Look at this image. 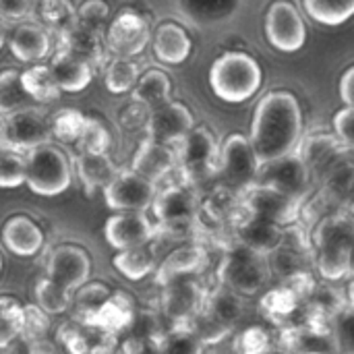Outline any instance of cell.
I'll list each match as a JSON object with an SVG mask.
<instances>
[{"mask_svg": "<svg viewBox=\"0 0 354 354\" xmlns=\"http://www.w3.org/2000/svg\"><path fill=\"white\" fill-rule=\"evenodd\" d=\"M303 135V112L288 91H274L257 104L249 141L261 164L297 151Z\"/></svg>", "mask_w": 354, "mask_h": 354, "instance_id": "1", "label": "cell"}, {"mask_svg": "<svg viewBox=\"0 0 354 354\" xmlns=\"http://www.w3.org/2000/svg\"><path fill=\"white\" fill-rule=\"evenodd\" d=\"M272 272L268 266V257L232 243L218 266V284L241 295L243 299L257 297L261 295L270 282H272Z\"/></svg>", "mask_w": 354, "mask_h": 354, "instance_id": "2", "label": "cell"}, {"mask_svg": "<svg viewBox=\"0 0 354 354\" xmlns=\"http://www.w3.org/2000/svg\"><path fill=\"white\" fill-rule=\"evenodd\" d=\"M151 212L156 218L158 236H187L199 224L201 197L193 187L180 180L158 191Z\"/></svg>", "mask_w": 354, "mask_h": 354, "instance_id": "3", "label": "cell"}, {"mask_svg": "<svg viewBox=\"0 0 354 354\" xmlns=\"http://www.w3.org/2000/svg\"><path fill=\"white\" fill-rule=\"evenodd\" d=\"M209 83L218 97L230 104L247 102L261 85L259 64L243 52H228L209 71Z\"/></svg>", "mask_w": 354, "mask_h": 354, "instance_id": "4", "label": "cell"}, {"mask_svg": "<svg viewBox=\"0 0 354 354\" xmlns=\"http://www.w3.org/2000/svg\"><path fill=\"white\" fill-rule=\"evenodd\" d=\"M178 172L180 180L193 187L197 193L207 183L216 180V168L220 158V145L209 129H193L178 145Z\"/></svg>", "mask_w": 354, "mask_h": 354, "instance_id": "5", "label": "cell"}, {"mask_svg": "<svg viewBox=\"0 0 354 354\" xmlns=\"http://www.w3.org/2000/svg\"><path fill=\"white\" fill-rule=\"evenodd\" d=\"M261 162L245 135H230L220 145L216 168V185H222L239 195H245L257 185Z\"/></svg>", "mask_w": 354, "mask_h": 354, "instance_id": "6", "label": "cell"}, {"mask_svg": "<svg viewBox=\"0 0 354 354\" xmlns=\"http://www.w3.org/2000/svg\"><path fill=\"white\" fill-rule=\"evenodd\" d=\"M73 170L68 156L46 143L27 153V176L25 185L41 197H54L71 187Z\"/></svg>", "mask_w": 354, "mask_h": 354, "instance_id": "7", "label": "cell"}, {"mask_svg": "<svg viewBox=\"0 0 354 354\" xmlns=\"http://www.w3.org/2000/svg\"><path fill=\"white\" fill-rule=\"evenodd\" d=\"M311 183H313V176L297 151L282 156L278 160H272L268 164H261L259 178H257V185L270 187L299 203L307 199Z\"/></svg>", "mask_w": 354, "mask_h": 354, "instance_id": "8", "label": "cell"}, {"mask_svg": "<svg viewBox=\"0 0 354 354\" xmlns=\"http://www.w3.org/2000/svg\"><path fill=\"white\" fill-rule=\"evenodd\" d=\"M209 292L197 278H183L168 282L162 292V309L164 315L174 322L178 328L189 330V326L201 315L205 309Z\"/></svg>", "mask_w": 354, "mask_h": 354, "instance_id": "9", "label": "cell"}, {"mask_svg": "<svg viewBox=\"0 0 354 354\" xmlns=\"http://www.w3.org/2000/svg\"><path fill=\"white\" fill-rule=\"evenodd\" d=\"M158 195V185L143 178L135 170H120L116 178L104 189L106 205L114 212L147 214Z\"/></svg>", "mask_w": 354, "mask_h": 354, "instance_id": "10", "label": "cell"}, {"mask_svg": "<svg viewBox=\"0 0 354 354\" xmlns=\"http://www.w3.org/2000/svg\"><path fill=\"white\" fill-rule=\"evenodd\" d=\"M104 236L116 251H127L143 245H151L158 239V226L147 214L120 212L106 220Z\"/></svg>", "mask_w": 354, "mask_h": 354, "instance_id": "11", "label": "cell"}, {"mask_svg": "<svg viewBox=\"0 0 354 354\" xmlns=\"http://www.w3.org/2000/svg\"><path fill=\"white\" fill-rule=\"evenodd\" d=\"M301 205L303 203H299V201H295V199H290V197H286V195H282L270 187H263V185H255L253 189H249L243 195L245 214L274 222V224L284 226V228H290L297 222Z\"/></svg>", "mask_w": 354, "mask_h": 354, "instance_id": "12", "label": "cell"}, {"mask_svg": "<svg viewBox=\"0 0 354 354\" xmlns=\"http://www.w3.org/2000/svg\"><path fill=\"white\" fill-rule=\"evenodd\" d=\"M266 31L270 44L282 52H297L305 46L307 39V27L301 12L286 0L272 4L266 19Z\"/></svg>", "mask_w": 354, "mask_h": 354, "instance_id": "13", "label": "cell"}, {"mask_svg": "<svg viewBox=\"0 0 354 354\" xmlns=\"http://www.w3.org/2000/svg\"><path fill=\"white\" fill-rule=\"evenodd\" d=\"M106 48L118 58H131L149 44V23L135 10H122L106 29Z\"/></svg>", "mask_w": 354, "mask_h": 354, "instance_id": "14", "label": "cell"}, {"mask_svg": "<svg viewBox=\"0 0 354 354\" xmlns=\"http://www.w3.org/2000/svg\"><path fill=\"white\" fill-rule=\"evenodd\" d=\"M91 272L89 255L75 245H60L52 251L48 266H46V278L75 295L81 286L87 284Z\"/></svg>", "mask_w": 354, "mask_h": 354, "instance_id": "15", "label": "cell"}, {"mask_svg": "<svg viewBox=\"0 0 354 354\" xmlns=\"http://www.w3.org/2000/svg\"><path fill=\"white\" fill-rule=\"evenodd\" d=\"M193 131V114L185 104L168 102L147 114L145 133L147 139L176 147Z\"/></svg>", "mask_w": 354, "mask_h": 354, "instance_id": "16", "label": "cell"}, {"mask_svg": "<svg viewBox=\"0 0 354 354\" xmlns=\"http://www.w3.org/2000/svg\"><path fill=\"white\" fill-rule=\"evenodd\" d=\"M6 133V145L17 151H31L35 147H41L52 137V124L37 108H27L21 112H15L6 116L4 122Z\"/></svg>", "mask_w": 354, "mask_h": 354, "instance_id": "17", "label": "cell"}, {"mask_svg": "<svg viewBox=\"0 0 354 354\" xmlns=\"http://www.w3.org/2000/svg\"><path fill=\"white\" fill-rule=\"evenodd\" d=\"M297 153L307 164L313 180H317V183L332 168H336L342 160H346L351 156V151L340 143V139L336 135H328V133H317V135H309V137L301 139Z\"/></svg>", "mask_w": 354, "mask_h": 354, "instance_id": "18", "label": "cell"}, {"mask_svg": "<svg viewBox=\"0 0 354 354\" xmlns=\"http://www.w3.org/2000/svg\"><path fill=\"white\" fill-rule=\"evenodd\" d=\"M286 230L284 226H278L274 222H268V220H261V218H255V216H249L243 214L239 216V220L234 222V243L268 257L272 251H276L284 239H286Z\"/></svg>", "mask_w": 354, "mask_h": 354, "instance_id": "19", "label": "cell"}, {"mask_svg": "<svg viewBox=\"0 0 354 354\" xmlns=\"http://www.w3.org/2000/svg\"><path fill=\"white\" fill-rule=\"evenodd\" d=\"M268 266H270L272 278H278L282 284L303 280L311 276L309 272V268H313L311 249H305L303 243L292 241L290 230H286L284 243L268 255Z\"/></svg>", "mask_w": 354, "mask_h": 354, "instance_id": "20", "label": "cell"}, {"mask_svg": "<svg viewBox=\"0 0 354 354\" xmlns=\"http://www.w3.org/2000/svg\"><path fill=\"white\" fill-rule=\"evenodd\" d=\"M207 268V251L199 243H187L172 249L158 266L156 276L162 286L183 278H195Z\"/></svg>", "mask_w": 354, "mask_h": 354, "instance_id": "21", "label": "cell"}, {"mask_svg": "<svg viewBox=\"0 0 354 354\" xmlns=\"http://www.w3.org/2000/svg\"><path fill=\"white\" fill-rule=\"evenodd\" d=\"M176 168H178L176 147L164 145V143H158L151 139H145L139 145V149L133 158V166H131V170H135L137 174H141L143 178H147L156 185Z\"/></svg>", "mask_w": 354, "mask_h": 354, "instance_id": "22", "label": "cell"}, {"mask_svg": "<svg viewBox=\"0 0 354 354\" xmlns=\"http://www.w3.org/2000/svg\"><path fill=\"white\" fill-rule=\"evenodd\" d=\"M2 243L17 257H33L44 247V232L31 218L12 216L2 228Z\"/></svg>", "mask_w": 354, "mask_h": 354, "instance_id": "23", "label": "cell"}, {"mask_svg": "<svg viewBox=\"0 0 354 354\" xmlns=\"http://www.w3.org/2000/svg\"><path fill=\"white\" fill-rule=\"evenodd\" d=\"M104 39L102 33L77 23L75 27L58 33V50L68 52L81 60H85L91 66H97L104 62Z\"/></svg>", "mask_w": 354, "mask_h": 354, "instance_id": "24", "label": "cell"}, {"mask_svg": "<svg viewBox=\"0 0 354 354\" xmlns=\"http://www.w3.org/2000/svg\"><path fill=\"white\" fill-rule=\"evenodd\" d=\"M10 52L23 60V62H37L46 58L52 50V39L48 35V29H44L37 23H23L19 25L10 39H8Z\"/></svg>", "mask_w": 354, "mask_h": 354, "instance_id": "25", "label": "cell"}, {"mask_svg": "<svg viewBox=\"0 0 354 354\" xmlns=\"http://www.w3.org/2000/svg\"><path fill=\"white\" fill-rule=\"evenodd\" d=\"M50 71L62 91H81L89 85L93 77V66L87 64L85 60L58 50L52 58Z\"/></svg>", "mask_w": 354, "mask_h": 354, "instance_id": "26", "label": "cell"}, {"mask_svg": "<svg viewBox=\"0 0 354 354\" xmlns=\"http://www.w3.org/2000/svg\"><path fill=\"white\" fill-rule=\"evenodd\" d=\"M75 170L87 193L95 189H106L120 172L108 153H79L75 160Z\"/></svg>", "mask_w": 354, "mask_h": 354, "instance_id": "27", "label": "cell"}, {"mask_svg": "<svg viewBox=\"0 0 354 354\" xmlns=\"http://www.w3.org/2000/svg\"><path fill=\"white\" fill-rule=\"evenodd\" d=\"M112 263L118 270V274L131 282L145 280L147 276L156 274V270L160 266L153 243L135 247V249H127V251H118V255H114Z\"/></svg>", "mask_w": 354, "mask_h": 354, "instance_id": "28", "label": "cell"}, {"mask_svg": "<svg viewBox=\"0 0 354 354\" xmlns=\"http://www.w3.org/2000/svg\"><path fill=\"white\" fill-rule=\"evenodd\" d=\"M214 322H218L222 328L232 330L245 315V299L224 286L218 284L214 292H209L205 309H203Z\"/></svg>", "mask_w": 354, "mask_h": 354, "instance_id": "29", "label": "cell"}, {"mask_svg": "<svg viewBox=\"0 0 354 354\" xmlns=\"http://www.w3.org/2000/svg\"><path fill=\"white\" fill-rule=\"evenodd\" d=\"M153 52H156L158 60H162L166 64H180L189 58L191 39L183 27H178L174 23H166L156 33Z\"/></svg>", "mask_w": 354, "mask_h": 354, "instance_id": "30", "label": "cell"}, {"mask_svg": "<svg viewBox=\"0 0 354 354\" xmlns=\"http://www.w3.org/2000/svg\"><path fill=\"white\" fill-rule=\"evenodd\" d=\"M133 319H135L133 301L122 292H114L97 311V315L93 319V328L102 330L104 334H116V332H122L124 328H129L133 324Z\"/></svg>", "mask_w": 354, "mask_h": 354, "instance_id": "31", "label": "cell"}, {"mask_svg": "<svg viewBox=\"0 0 354 354\" xmlns=\"http://www.w3.org/2000/svg\"><path fill=\"white\" fill-rule=\"evenodd\" d=\"M31 15L44 29L56 33H62L79 23L77 10L71 0H33Z\"/></svg>", "mask_w": 354, "mask_h": 354, "instance_id": "32", "label": "cell"}, {"mask_svg": "<svg viewBox=\"0 0 354 354\" xmlns=\"http://www.w3.org/2000/svg\"><path fill=\"white\" fill-rule=\"evenodd\" d=\"M170 93H172V85L166 73L153 68L147 71L135 85L133 89V102L147 108L149 112L168 104L170 102Z\"/></svg>", "mask_w": 354, "mask_h": 354, "instance_id": "33", "label": "cell"}, {"mask_svg": "<svg viewBox=\"0 0 354 354\" xmlns=\"http://www.w3.org/2000/svg\"><path fill=\"white\" fill-rule=\"evenodd\" d=\"M33 97L25 91L21 73L15 68H6L0 73V114L10 116L15 112L33 108Z\"/></svg>", "mask_w": 354, "mask_h": 354, "instance_id": "34", "label": "cell"}, {"mask_svg": "<svg viewBox=\"0 0 354 354\" xmlns=\"http://www.w3.org/2000/svg\"><path fill=\"white\" fill-rule=\"evenodd\" d=\"M110 288L102 282L95 284H85L81 286L75 297H73V313L75 319L83 326H93V319L97 315V311L102 309V305L110 299Z\"/></svg>", "mask_w": 354, "mask_h": 354, "instance_id": "35", "label": "cell"}, {"mask_svg": "<svg viewBox=\"0 0 354 354\" xmlns=\"http://www.w3.org/2000/svg\"><path fill=\"white\" fill-rule=\"evenodd\" d=\"M21 79H23L25 91L33 97V102H41V104L54 102V100H58V95L62 91L58 87L50 66H44V64L27 68L25 73H21Z\"/></svg>", "mask_w": 354, "mask_h": 354, "instance_id": "36", "label": "cell"}, {"mask_svg": "<svg viewBox=\"0 0 354 354\" xmlns=\"http://www.w3.org/2000/svg\"><path fill=\"white\" fill-rule=\"evenodd\" d=\"M25 307L12 297H0V348H8L23 332Z\"/></svg>", "mask_w": 354, "mask_h": 354, "instance_id": "37", "label": "cell"}, {"mask_svg": "<svg viewBox=\"0 0 354 354\" xmlns=\"http://www.w3.org/2000/svg\"><path fill=\"white\" fill-rule=\"evenodd\" d=\"M35 301H37V307L46 311L48 315H60L71 309L73 295L64 290L62 286H58L56 282H52L50 278H41L35 284Z\"/></svg>", "mask_w": 354, "mask_h": 354, "instance_id": "38", "label": "cell"}, {"mask_svg": "<svg viewBox=\"0 0 354 354\" xmlns=\"http://www.w3.org/2000/svg\"><path fill=\"white\" fill-rule=\"evenodd\" d=\"M303 297L297 288L282 284L276 286L274 290H268L263 297V311L268 313L270 319H284L290 313H295L301 305Z\"/></svg>", "mask_w": 354, "mask_h": 354, "instance_id": "39", "label": "cell"}, {"mask_svg": "<svg viewBox=\"0 0 354 354\" xmlns=\"http://www.w3.org/2000/svg\"><path fill=\"white\" fill-rule=\"evenodd\" d=\"M305 8L324 25H342L354 15V0H305Z\"/></svg>", "mask_w": 354, "mask_h": 354, "instance_id": "40", "label": "cell"}, {"mask_svg": "<svg viewBox=\"0 0 354 354\" xmlns=\"http://www.w3.org/2000/svg\"><path fill=\"white\" fill-rule=\"evenodd\" d=\"M27 176V156L12 147L0 149V189H17L25 185Z\"/></svg>", "mask_w": 354, "mask_h": 354, "instance_id": "41", "label": "cell"}, {"mask_svg": "<svg viewBox=\"0 0 354 354\" xmlns=\"http://www.w3.org/2000/svg\"><path fill=\"white\" fill-rule=\"evenodd\" d=\"M139 81V66L131 58H114L106 68V87L112 93H124Z\"/></svg>", "mask_w": 354, "mask_h": 354, "instance_id": "42", "label": "cell"}, {"mask_svg": "<svg viewBox=\"0 0 354 354\" xmlns=\"http://www.w3.org/2000/svg\"><path fill=\"white\" fill-rule=\"evenodd\" d=\"M85 120H87V116H83L79 110L62 108L50 120L52 135L56 139L64 141V143H77V139H79V135H81V131L85 127Z\"/></svg>", "mask_w": 354, "mask_h": 354, "instance_id": "43", "label": "cell"}, {"mask_svg": "<svg viewBox=\"0 0 354 354\" xmlns=\"http://www.w3.org/2000/svg\"><path fill=\"white\" fill-rule=\"evenodd\" d=\"M77 145H79L81 153H106L110 147V133L100 120L87 118L85 127L77 139Z\"/></svg>", "mask_w": 354, "mask_h": 354, "instance_id": "44", "label": "cell"}, {"mask_svg": "<svg viewBox=\"0 0 354 354\" xmlns=\"http://www.w3.org/2000/svg\"><path fill=\"white\" fill-rule=\"evenodd\" d=\"M338 354H354V309L346 307L332 324Z\"/></svg>", "mask_w": 354, "mask_h": 354, "instance_id": "45", "label": "cell"}, {"mask_svg": "<svg viewBox=\"0 0 354 354\" xmlns=\"http://www.w3.org/2000/svg\"><path fill=\"white\" fill-rule=\"evenodd\" d=\"M48 328H50V319L46 311H41L37 305L25 307V322H23V332H21L23 338H27L29 342L46 338Z\"/></svg>", "mask_w": 354, "mask_h": 354, "instance_id": "46", "label": "cell"}, {"mask_svg": "<svg viewBox=\"0 0 354 354\" xmlns=\"http://www.w3.org/2000/svg\"><path fill=\"white\" fill-rule=\"evenodd\" d=\"M108 15H110V8L104 0H85L79 10H77V17H79V23L85 25V27H91L95 31L102 33L106 21H108Z\"/></svg>", "mask_w": 354, "mask_h": 354, "instance_id": "47", "label": "cell"}, {"mask_svg": "<svg viewBox=\"0 0 354 354\" xmlns=\"http://www.w3.org/2000/svg\"><path fill=\"white\" fill-rule=\"evenodd\" d=\"M270 348L268 334L261 328H249L236 338V351L241 354H266Z\"/></svg>", "mask_w": 354, "mask_h": 354, "instance_id": "48", "label": "cell"}, {"mask_svg": "<svg viewBox=\"0 0 354 354\" xmlns=\"http://www.w3.org/2000/svg\"><path fill=\"white\" fill-rule=\"evenodd\" d=\"M334 135L354 158V110L344 108L334 116Z\"/></svg>", "mask_w": 354, "mask_h": 354, "instance_id": "49", "label": "cell"}, {"mask_svg": "<svg viewBox=\"0 0 354 354\" xmlns=\"http://www.w3.org/2000/svg\"><path fill=\"white\" fill-rule=\"evenodd\" d=\"M33 12V0H0V17L6 23L23 21Z\"/></svg>", "mask_w": 354, "mask_h": 354, "instance_id": "50", "label": "cell"}, {"mask_svg": "<svg viewBox=\"0 0 354 354\" xmlns=\"http://www.w3.org/2000/svg\"><path fill=\"white\" fill-rule=\"evenodd\" d=\"M58 338L71 354H87V351H89L85 338L81 336V332L75 326H66V328L62 326L60 332H58Z\"/></svg>", "mask_w": 354, "mask_h": 354, "instance_id": "51", "label": "cell"}, {"mask_svg": "<svg viewBox=\"0 0 354 354\" xmlns=\"http://www.w3.org/2000/svg\"><path fill=\"white\" fill-rule=\"evenodd\" d=\"M340 97L346 104V108L354 110V66L344 73V77L340 81Z\"/></svg>", "mask_w": 354, "mask_h": 354, "instance_id": "52", "label": "cell"}, {"mask_svg": "<svg viewBox=\"0 0 354 354\" xmlns=\"http://www.w3.org/2000/svg\"><path fill=\"white\" fill-rule=\"evenodd\" d=\"M29 354H58V351L52 342H48L46 338H39V340L29 342Z\"/></svg>", "mask_w": 354, "mask_h": 354, "instance_id": "53", "label": "cell"}, {"mask_svg": "<svg viewBox=\"0 0 354 354\" xmlns=\"http://www.w3.org/2000/svg\"><path fill=\"white\" fill-rule=\"evenodd\" d=\"M344 299H346V307L354 309V274L346 280V290H344Z\"/></svg>", "mask_w": 354, "mask_h": 354, "instance_id": "54", "label": "cell"}, {"mask_svg": "<svg viewBox=\"0 0 354 354\" xmlns=\"http://www.w3.org/2000/svg\"><path fill=\"white\" fill-rule=\"evenodd\" d=\"M4 39H6V21L0 17V48H2Z\"/></svg>", "mask_w": 354, "mask_h": 354, "instance_id": "55", "label": "cell"}, {"mask_svg": "<svg viewBox=\"0 0 354 354\" xmlns=\"http://www.w3.org/2000/svg\"><path fill=\"white\" fill-rule=\"evenodd\" d=\"M6 147V133H4V122H0V149Z\"/></svg>", "mask_w": 354, "mask_h": 354, "instance_id": "56", "label": "cell"}, {"mask_svg": "<svg viewBox=\"0 0 354 354\" xmlns=\"http://www.w3.org/2000/svg\"><path fill=\"white\" fill-rule=\"evenodd\" d=\"M0 272H2V257H0Z\"/></svg>", "mask_w": 354, "mask_h": 354, "instance_id": "57", "label": "cell"}, {"mask_svg": "<svg viewBox=\"0 0 354 354\" xmlns=\"http://www.w3.org/2000/svg\"><path fill=\"white\" fill-rule=\"evenodd\" d=\"M353 263H354V253H353ZM353 274H354V270H353Z\"/></svg>", "mask_w": 354, "mask_h": 354, "instance_id": "58", "label": "cell"}]
</instances>
